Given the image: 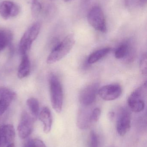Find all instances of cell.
I'll return each mask as SVG.
<instances>
[{"label": "cell", "mask_w": 147, "mask_h": 147, "mask_svg": "<svg viewBox=\"0 0 147 147\" xmlns=\"http://www.w3.org/2000/svg\"><path fill=\"white\" fill-rule=\"evenodd\" d=\"M75 42L73 34H70L66 36L54 47L47 57V63L49 64L54 63L64 58L70 51Z\"/></svg>", "instance_id": "1"}, {"label": "cell", "mask_w": 147, "mask_h": 147, "mask_svg": "<svg viewBox=\"0 0 147 147\" xmlns=\"http://www.w3.org/2000/svg\"><path fill=\"white\" fill-rule=\"evenodd\" d=\"M49 81L52 106L56 112L60 113L62 111L64 101L62 85L58 78L54 74L50 75Z\"/></svg>", "instance_id": "2"}, {"label": "cell", "mask_w": 147, "mask_h": 147, "mask_svg": "<svg viewBox=\"0 0 147 147\" xmlns=\"http://www.w3.org/2000/svg\"><path fill=\"white\" fill-rule=\"evenodd\" d=\"M147 93V83L138 87L133 92L128 98L129 107L132 111L136 113L140 112L144 110L145 107L144 98Z\"/></svg>", "instance_id": "3"}, {"label": "cell", "mask_w": 147, "mask_h": 147, "mask_svg": "<svg viewBox=\"0 0 147 147\" xmlns=\"http://www.w3.org/2000/svg\"><path fill=\"white\" fill-rule=\"evenodd\" d=\"M41 27V25L39 22H35L24 33L19 45V51L21 55L27 54L33 42L36 39L39 33Z\"/></svg>", "instance_id": "4"}, {"label": "cell", "mask_w": 147, "mask_h": 147, "mask_svg": "<svg viewBox=\"0 0 147 147\" xmlns=\"http://www.w3.org/2000/svg\"><path fill=\"white\" fill-rule=\"evenodd\" d=\"M87 20L91 26L97 31L102 33L107 32L106 20L101 7L98 6L92 7L88 12Z\"/></svg>", "instance_id": "5"}, {"label": "cell", "mask_w": 147, "mask_h": 147, "mask_svg": "<svg viewBox=\"0 0 147 147\" xmlns=\"http://www.w3.org/2000/svg\"><path fill=\"white\" fill-rule=\"evenodd\" d=\"M35 120L26 111L22 113L17 127L18 135L21 139L27 138L32 134Z\"/></svg>", "instance_id": "6"}, {"label": "cell", "mask_w": 147, "mask_h": 147, "mask_svg": "<svg viewBox=\"0 0 147 147\" xmlns=\"http://www.w3.org/2000/svg\"><path fill=\"white\" fill-rule=\"evenodd\" d=\"M122 93V89L120 85L111 84L107 85L99 89L98 95L105 101H112L118 98Z\"/></svg>", "instance_id": "7"}, {"label": "cell", "mask_w": 147, "mask_h": 147, "mask_svg": "<svg viewBox=\"0 0 147 147\" xmlns=\"http://www.w3.org/2000/svg\"><path fill=\"white\" fill-rule=\"evenodd\" d=\"M99 90V85L97 83L91 84L86 86L80 92L79 102L85 106L92 104L96 100Z\"/></svg>", "instance_id": "8"}, {"label": "cell", "mask_w": 147, "mask_h": 147, "mask_svg": "<svg viewBox=\"0 0 147 147\" xmlns=\"http://www.w3.org/2000/svg\"><path fill=\"white\" fill-rule=\"evenodd\" d=\"M131 119L129 111L127 109H122L117 123V129L121 136H124L129 131L131 127Z\"/></svg>", "instance_id": "9"}, {"label": "cell", "mask_w": 147, "mask_h": 147, "mask_svg": "<svg viewBox=\"0 0 147 147\" xmlns=\"http://www.w3.org/2000/svg\"><path fill=\"white\" fill-rule=\"evenodd\" d=\"M20 12L19 6L12 1L5 0L0 3V15L4 20L17 16Z\"/></svg>", "instance_id": "10"}, {"label": "cell", "mask_w": 147, "mask_h": 147, "mask_svg": "<svg viewBox=\"0 0 147 147\" xmlns=\"http://www.w3.org/2000/svg\"><path fill=\"white\" fill-rule=\"evenodd\" d=\"M16 97V94L14 91L7 87L0 88V116L5 113Z\"/></svg>", "instance_id": "11"}, {"label": "cell", "mask_w": 147, "mask_h": 147, "mask_svg": "<svg viewBox=\"0 0 147 147\" xmlns=\"http://www.w3.org/2000/svg\"><path fill=\"white\" fill-rule=\"evenodd\" d=\"M15 131L11 124L0 127V147H4L13 142L15 137Z\"/></svg>", "instance_id": "12"}, {"label": "cell", "mask_w": 147, "mask_h": 147, "mask_svg": "<svg viewBox=\"0 0 147 147\" xmlns=\"http://www.w3.org/2000/svg\"><path fill=\"white\" fill-rule=\"evenodd\" d=\"M39 119L43 124V131L46 134L50 133L52 125V116L50 109L47 107L43 108L39 115Z\"/></svg>", "instance_id": "13"}, {"label": "cell", "mask_w": 147, "mask_h": 147, "mask_svg": "<svg viewBox=\"0 0 147 147\" xmlns=\"http://www.w3.org/2000/svg\"><path fill=\"white\" fill-rule=\"evenodd\" d=\"M31 71V63L27 54L22 55L21 60L17 71V77L22 79L27 77Z\"/></svg>", "instance_id": "14"}, {"label": "cell", "mask_w": 147, "mask_h": 147, "mask_svg": "<svg viewBox=\"0 0 147 147\" xmlns=\"http://www.w3.org/2000/svg\"><path fill=\"white\" fill-rule=\"evenodd\" d=\"M111 49L110 47L104 48L97 50L92 53L89 56L87 59V63L89 64L95 63L107 56L111 51Z\"/></svg>", "instance_id": "15"}, {"label": "cell", "mask_w": 147, "mask_h": 147, "mask_svg": "<svg viewBox=\"0 0 147 147\" xmlns=\"http://www.w3.org/2000/svg\"><path fill=\"white\" fill-rule=\"evenodd\" d=\"M13 36L11 32L7 30H0V52L10 46Z\"/></svg>", "instance_id": "16"}, {"label": "cell", "mask_w": 147, "mask_h": 147, "mask_svg": "<svg viewBox=\"0 0 147 147\" xmlns=\"http://www.w3.org/2000/svg\"><path fill=\"white\" fill-rule=\"evenodd\" d=\"M27 106L30 112V115L33 118L36 120L39 114V101L33 97H31L27 100Z\"/></svg>", "instance_id": "17"}, {"label": "cell", "mask_w": 147, "mask_h": 147, "mask_svg": "<svg viewBox=\"0 0 147 147\" xmlns=\"http://www.w3.org/2000/svg\"><path fill=\"white\" fill-rule=\"evenodd\" d=\"M130 47L127 42L123 43L118 47L115 52L114 55L117 59H122L127 57L130 53Z\"/></svg>", "instance_id": "18"}, {"label": "cell", "mask_w": 147, "mask_h": 147, "mask_svg": "<svg viewBox=\"0 0 147 147\" xmlns=\"http://www.w3.org/2000/svg\"><path fill=\"white\" fill-rule=\"evenodd\" d=\"M42 5L38 0H32L31 3V13L34 17L39 16L42 10Z\"/></svg>", "instance_id": "19"}, {"label": "cell", "mask_w": 147, "mask_h": 147, "mask_svg": "<svg viewBox=\"0 0 147 147\" xmlns=\"http://www.w3.org/2000/svg\"><path fill=\"white\" fill-rule=\"evenodd\" d=\"M140 69L142 73L146 75L147 71V57L146 53L143 54L140 61Z\"/></svg>", "instance_id": "20"}, {"label": "cell", "mask_w": 147, "mask_h": 147, "mask_svg": "<svg viewBox=\"0 0 147 147\" xmlns=\"http://www.w3.org/2000/svg\"><path fill=\"white\" fill-rule=\"evenodd\" d=\"M101 115V109L99 108H96L92 111L91 114L90 115V121L91 122H93L98 121L100 118Z\"/></svg>", "instance_id": "21"}, {"label": "cell", "mask_w": 147, "mask_h": 147, "mask_svg": "<svg viewBox=\"0 0 147 147\" xmlns=\"http://www.w3.org/2000/svg\"><path fill=\"white\" fill-rule=\"evenodd\" d=\"M98 141L97 136L94 131H91L90 133V147H98Z\"/></svg>", "instance_id": "22"}, {"label": "cell", "mask_w": 147, "mask_h": 147, "mask_svg": "<svg viewBox=\"0 0 147 147\" xmlns=\"http://www.w3.org/2000/svg\"><path fill=\"white\" fill-rule=\"evenodd\" d=\"M33 141L35 147H46L43 142L39 139H34Z\"/></svg>", "instance_id": "23"}, {"label": "cell", "mask_w": 147, "mask_h": 147, "mask_svg": "<svg viewBox=\"0 0 147 147\" xmlns=\"http://www.w3.org/2000/svg\"><path fill=\"white\" fill-rule=\"evenodd\" d=\"M23 147H35L33 140H28L26 142Z\"/></svg>", "instance_id": "24"}, {"label": "cell", "mask_w": 147, "mask_h": 147, "mask_svg": "<svg viewBox=\"0 0 147 147\" xmlns=\"http://www.w3.org/2000/svg\"><path fill=\"white\" fill-rule=\"evenodd\" d=\"M139 3L140 5H143L146 3L147 0H139Z\"/></svg>", "instance_id": "25"}, {"label": "cell", "mask_w": 147, "mask_h": 147, "mask_svg": "<svg viewBox=\"0 0 147 147\" xmlns=\"http://www.w3.org/2000/svg\"><path fill=\"white\" fill-rule=\"evenodd\" d=\"M114 112H110L109 113V117L110 119L112 120L114 118Z\"/></svg>", "instance_id": "26"}, {"label": "cell", "mask_w": 147, "mask_h": 147, "mask_svg": "<svg viewBox=\"0 0 147 147\" xmlns=\"http://www.w3.org/2000/svg\"><path fill=\"white\" fill-rule=\"evenodd\" d=\"M6 147H16V146L14 142H12V143H9L8 145H7Z\"/></svg>", "instance_id": "27"}, {"label": "cell", "mask_w": 147, "mask_h": 147, "mask_svg": "<svg viewBox=\"0 0 147 147\" xmlns=\"http://www.w3.org/2000/svg\"><path fill=\"white\" fill-rule=\"evenodd\" d=\"M64 1L65 2H68L70 1V0H64Z\"/></svg>", "instance_id": "28"}]
</instances>
